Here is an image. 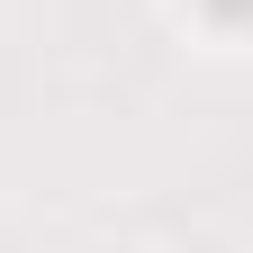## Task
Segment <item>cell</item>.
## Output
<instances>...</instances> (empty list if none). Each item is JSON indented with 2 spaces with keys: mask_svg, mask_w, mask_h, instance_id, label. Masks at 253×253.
Here are the masks:
<instances>
[{
  "mask_svg": "<svg viewBox=\"0 0 253 253\" xmlns=\"http://www.w3.org/2000/svg\"><path fill=\"white\" fill-rule=\"evenodd\" d=\"M199 18L226 27V37H244V27H253V0H199Z\"/></svg>",
  "mask_w": 253,
  "mask_h": 253,
  "instance_id": "1",
  "label": "cell"
}]
</instances>
